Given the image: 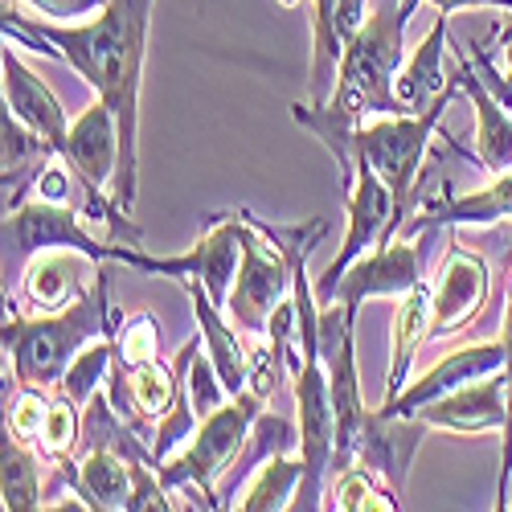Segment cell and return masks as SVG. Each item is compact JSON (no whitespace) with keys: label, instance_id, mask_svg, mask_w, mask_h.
<instances>
[{"label":"cell","instance_id":"5","mask_svg":"<svg viewBox=\"0 0 512 512\" xmlns=\"http://www.w3.org/2000/svg\"><path fill=\"white\" fill-rule=\"evenodd\" d=\"M455 91H459V74L451 70L447 91L422 115H373V119H365L357 127V140H353L357 164H369L373 173L390 185V193L398 197V222H402V213L410 209L418 168L426 160L431 136H435V127H439V119H443V111H447Z\"/></svg>","mask_w":512,"mask_h":512},{"label":"cell","instance_id":"15","mask_svg":"<svg viewBox=\"0 0 512 512\" xmlns=\"http://www.w3.org/2000/svg\"><path fill=\"white\" fill-rule=\"evenodd\" d=\"M431 431L418 414H386V410H373L365 414L361 426V443H357V463L365 472H373L377 480H386L398 496H406V476H410V463L414 451L422 443V435Z\"/></svg>","mask_w":512,"mask_h":512},{"label":"cell","instance_id":"27","mask_svg":"<svg viewBox=\"0 0 512 512\" xmlns=\"http://www.w3.org/2000/svg\"><path fill=\"white\" fill-rule=\"evenodd\" d=\"M5 476H0V496H5L9 512H29V508H46V488H41V459L21 443L17 435L5 431Z\"/></svg>","mask_w":512,"mask_h":512},{"label":"cell","instance_id":"11","mask_svg":"<svg viewBox=\"0 0 512 512\" xmlns=\"http://www.w3.org/2000/svg\"><path fill=\"white\" fill-rule=\"evenodd\" d=\"M418 283H422L418 242L398 234L394 242L373 246L369 254H361V259L320 295V308L345 304L349 312H361L365 300H381V295H394V300H402V295L410 287H418Z\"/></svg>","mask_w":512,"mask_h":512},{"label":"cell","instance_id":"26","mask_svg":"<svg viewBox=\"0 0 512 512\" xmlns=\"http://www.w3.org/2000/svg\"><path fill=\"white\" fill-rule=\"evenodd\" d=\"M316 17H312V103H328L336 91V70L340 54H345V37L336 25L340 0H312Z\"/></svg>","mask_w":512,"mask_h":512},{"label":"cell","instance_id":"13","mask_svg":"<svg viewBox=\"0 0 512 512\" xmlns=\"http://www.w3.org/2000/svg\"><path fill=\"white\" fill-rule=\"evenodd\" d=\"M418 418L435 431H451V435H488V431H504L508 418V377L504 369L467 381V386L435 398L431 406H422Z\"/></svg>","mask_w":512,"mask_h":512},{"label":"cell","instance_id":"14","mask_svg":"<svg viewBox=\"0 0 512 512\" xmlns=\"http://www.w3.org/2000/svg\"><path fill=\"white\" fill-rule=\"evenodd\" d=\"M488 295H492L488 263L480 259L476 250L451 246V250H447V263H443V271H439V287H435L431 340L467 328V324L480 316V308L488 304Z\"/></svg>","mask_w":512,"mask_h":512},{"label":"cell","instance_id":"35","mask_svg":"<svg viewBox=\"0 0 512 512\" xmlns=\"http://www.w3.org/2000/svg\"><path fill=\"white\" fill-rule=\"evenodd\" d=\"M25 5L33 9V13H41L46 21H82V17H91V13H99L107 0H25Z\"/></svg>","mask_w":512,"mask_h":512},{"label":"cell","instance_id":"34","mask_svg":"<svg viewBox=\"0 0 512 512\" xmlns=\"http://www.w3.org/2000/svg\"><path fill=\"white\" fill-rule=\"evenodd\" d=\"M46 410H50L46 390H21V398L9 406L5 431H9V435H17L21 443L37 447V439H41V426H46Z\"/></svg>","mask_w":512,"mask_h":512},{"label":"cell","instance_id":"12","mask_svg":"<svg viewBox=\"0 0 512 512\" xmlns=\"http://www.w3.org/2000/svg\"><path fill=\"white\" fill-rule=\"evenodd\" d=\"M87 213H78L70 205H54V201H41V197H25L21 205H13L5 213V254H37V250H82L91 259L107 263V250L111 242H95L82 226Z\"/></svg>","mask_w":512,"mask_h":512},{"label":"cell","instance_id":"2","mask_svg":"<svg viewBox=\"0 0 512 512\" xmlns=\"http://www.w3.org/2000/svg\"><path fill=\"white\" fill-rule=\"evenodd\" d=\"M5 353L13 357V377L21 390H54L70 361L95 345L103 336H115V316H111V275L107 263L99 267L91 291L74 300L62 312H41V316H21V308L9 300L5 304Z\"/></svg>","mask_w":512,"mask_h":512},{"label":"cell","instance_id":"19","mask_svg":"<svg viewBox=\"0 0 512 512\" xmlns=\"http://www.w3.org/2000/svg\"><path fill=\"white\" fill-rule=\"evenodd\" d=\"M459 50V87L467 91V99H472L476 107V152H480V164L488 168V173H512V115L504 111V103L488 91L484 74L467 62L472 54H467V46H455Z\"/></svg>","mask_w":512,"mask_h":512},{"label":"cell","instance_id":"33","mask_svg":"<svg viewBox=\"0 0 512 512\" xmlns=\"http://www.w3.org/2000/svg\"><path fill=\"white\" fill-rule=\"evenodd\" d=\"M189 402H193V410H197V418H205V414H213L218 406H226L230 402V390H226V381H222V373L213 369V361L209 357H193V365H189Z\"/></svg>","mask_w":512,"mask_h":512},{"label":"cell","instance_id":"7","mask_svg":"<svg viewBox=\"0 0 512 512\" xmlns=\"http://www.w3.org/2000/svg\"><path fill=\"white\" fill-rule=\"evenodd\" d=\"M291 279H295L291 254L279 250L275 242H267L259 230L246 222V230H242V263H238V275H234V287H230V304H226L234 324L242 332L267 336L275 308L291 295Z\"/></svg>","mask_w":512,"mask_h":512},{"label":"cell","instance_id":"10","mask_svg":"<svg viewBox=\"0 0 512 512\" xmlns=\"http://www.w3.org/2000/svg\"><path fill=\"white\" fill-rule=\"evenodd\" d=\"M148 467L152 463H132L123 451H115L107 443H82L74 455L58 459L54 492L58 488H70L87 508L123 512V508L136 504V472H148Z\"/></svg>","mask_w":512,"mask_h":512},{"label":"cell","instance_id":"24","mask_svg":"<svg viewBox=\"0 0 512 512\" xmlns=\"http://www.w3.org/2000/svg\"><path fill=\"white\" fill-rule=\"evenodd\" d=\"M431 312H435V295L426 291V283L410 287L402 300H398V312H394V349H390V377H386V402H394L406 390L414 353L422 349V340H431ZM386 402H381V406H386Z\"/></svg>","mask_w":512,"mask_h":512},{"label":"cell","instance_id":"36","mask_svg":"<svg viewBox=\"0 0 512 512\" xmlns=\"http://www.w3.org/2000/svg\"><path fill=\"white\" fill-rule=\"evenodd\" d=\"M439 9V17H455L459 9H508L512 13V0H431Z\"/></svg>","mask_w":512,"mask_h":512},{"label":"cell","instance_id":"1","mask_svg":"<svg viewBox=\"0 0 512 512\" xmlns=\"http://www.w3.org/2000/svg\"><path fill=\"white\" fill-rule=\"evenodd\" d=\"M5 25H17L41 41H50L58 58L74 66L87 87L115 111L119 119V177L115 201L132 213L140 189V82L148 58V29H152V0H107L95 21H46L21 17L5 0Z\"/></svg>","mask_w":512,"mask_h":512},{"label":"cell","instance_id":"37","mask_svg":"<svg viewBox=\"0 0 512 512\" xmlns=\"http://www.w3.org/2000/svg\"><path fill=\"white\" fill-rule=\"evenodd\" d=\"M500 46H504V74H508V82H512V21L500 29Z\"/></svg>","mask_w":512,"mask_h":512},{"label":"cell","instance_id":"31","mask_svg":"<svg viewBox=\"0 0 512 512\" xmlns=\"http://www.w3.org/2000/svg\"><path fill=\"white\" fill-rule=\"evenodd\" d=\"M78 439H82V418H78V406L70 398H50V410H46V426H41V455L46 459H66L78 451Z\"/></svg>","mask_w":512,"mask_h":512},{"label":"cell","instance_id":"30","mask_svg":"<svg viewBox=\"0 0 512 512\" xmlns=\"http://www.w3.org/2000/svg\"><path fill=\"white\" fill-rule=\"evenodd\" d=\"M332 508H340V512H357V508L390 512V508H402V496H398L386 480H377L373 472H365V467L353 463L349 472H340V476H336Z\"/></svg>","mask_w":512,"mask_h":512},{"label":"cell","instance_id":"25","mask_svg":"<svg viewBox=\"0 0 512 512\" xmlns=\"http://www.w3.org/2000/svg\"><path fill=\"white\" fill-rule=\"evenodd\" d=\"M300 480H304V459H291V455H275L267 459L254 480L246 484L242 496H234L230 508H242V512H279V508H291L295 504V492H300Z\"/></svg>","mask_w":512,"mask_h":512},{"label":"cell","instance_id":"4","mask_svg":"<svg viewBox=\"0 0 512 512\" xmlns=\"http://www.w3.org/2000/svg\"><path fill=\"white\" fill-rule=\"evenodd\" d=\"M263 402L254 390L230 398L226 406H218L213 414H205L197 422V435L185 443L181 455H168L160 467H156V476L168 492H193V500L205 508H226L222 496H218V480L234 467V459L242 455L246 439H250V426L254 418L263 414Z\"/></svg>","mask_w":512,"mask_h":512},{"label":"cell","instance_id":"21","mask_svg":"<svg viewBox=\"0 0 512 512\" xmlns=\"http://www.w3.org/2000/svg\"><path fill=\"white\" fill-rule=\"evenodd\" d=\"M0 156H5L0 160V177H5V209H13L33 193L41 168H46L54 156H62V152L50 140H41L29 123H21L5 107V115H0Z\"/></svg>","mask_w":512,"mask_h":512},{"label":"cell","instance_id":"9","mask_svg":"<svg viewBox=\"0 0 512 512\" xmlns=\"http://www.w3.org/2000/svg\"><path fill=\"white\" fill-rule=\"evenodd\" d=\"M345 197H349L345 246H340V254L328 263V271L312 283V287H316V300L361 259L369 246H386V242H394L398 230H402V222H398V197L390 193V185L381 181L369 164H357V177H353V185L345 189Z\"/></svg>","mask_w":512,"mask_h":512},{"label":"cell","instance_id":"6","mask_svg":"<svg viewBox=\"0 0 512 512\" xmlns=\"http://www.w3.org/2000/svg\"><path fill=\"white\" fill-rule=\"evenodd\" d=\"M242 209H226L218 218H209V230L193 242L189 254H177V259H156V254H144L136 246H111L107 263H123L140 275H168V279H197L205 283L209 300L226 308L230 304V287L242 263Z\"/></svg>","mask_w":512,"mask_h":512},{"label":"cell","instance_id":"28","mask_svg":"<svg viewBox=\"0 0 512 512\" xmlns=\"http://www.w3.org/2000/svg\"><path fill=\"white\" fill-rule=\"evenodd\" d=\"M111 365H115V345H111V336H103V340L87 345V349H82V353L70 361L62 386H58L62 398H70L78 410H87V402L107 386Z\"/></svg>","mask_w":512,"mask_h":512},{"label":"cell","instance_id":"32","mask_svg":"<svg viewBox=\"0 0 512 512\" xmlns=\"http://www.w3.org/2000/svg\"><path fill=\"white\" fill-rule=\"evenodd\" d=\"M115 345V361L119 365H148V361H160V324L152 312H136L127 316L123 328L111 336Z\"/></svg>","mask_w":512,"mask_h":512},{"label":"cell","instance_id":"3","mask_svg":"<svg viewBox=\"0 0 512 512\" xmlns=\"http://www.w3.org/2000/svg\"><path fill=\"white\" fill-rule=\"evenodd\" d=\"M414 9L418 0H377L373 13L361 21V29L345 41L336 91L328 99L340 115H349L357 123L373 115H406L394 95V78L406 58V25Z\"/></svg>","mask_w":512,"mask_h":512},{"label":"cell","instance_id":"8","mask_svg":"<svg viewBox=\"0 0 512 512\" xmlns=\"http://www.w3.org/2000/svg\"><path fill=\"white\" fill-rule=\"evenodd\" d=\"M205 340L201 336H189L185 349L177 353L173 365H160V361H148V365H111V381H107V402L115 406V414L136 426V431L144 435L148 422H160L168 410H173V402L185 394L189 386V365L193 357L201 353Z\"/></svg>","mask_w":512,"mask_h":512},{"label":"cell","instance_id":"22","mask_svg":"<svg viewBox=\"0 0 512 512\" xmlns=\"http://www.w3.org/2000/svg\"><path fill=\"white\" fill-rule=\"evenodd\" d=\"M189 300H193V316H197V328H201V340H205V353H209L213 369L222 373L230 398L246 394V390H250V357H246V349H242L238 332L222 320V308L209 300L205 283L189 279Z\"/></svg>","mask_w":512,"mask_h":512},{"label":"cell","instance_id":"29","mask_svg":"<svg viewBox=\"0 0 512 512\" xmlns=\"http://www.w3.org/2000/svg\"><path fill=\"white\" fill-rule=\"evenodd\" d=\"M250 451H242L238 459H234V467L230 472L242 480L250 467H263L267 459H275V455H287L295 443H300V426H291L287 418H279V414H259L254 418V426H250Z\"/></svg>","mask_w":512,"mask_h":512},{"label":"cell","instance_id":"23","mask_svg":"<svg viewBox=\"0 0 512 512\" xmlns=\"http://www.w3.org/2000/svg\"><path fill=\"white\" fill-rule=\"evenodd\" d=\"M447 21H451V17H439V21H435V29L418 41V50L410 54V62H406V66L398 70V78H394V95H398V103H402L406 115H422L426 107H431V103L447 91V82H451V74L443 70Z\"/></svg>","mask_w":512,"mask_h":512},{"label":"cell","instance_id":"18","mask_svg":"<svg viewBox=\"0 0 512 512\" xmlns=\"http://www.w3.org/2000/svg\"><path fill=\"white\" fill-rule=\"evenodd\" d=\"M0 70H5V107L21 123H29L41 140H50L62 152L66 136H70V123H66L62 99L50 91V82H41L9 46H5V54H0Z\"/></svg>","mask_w":512,"mask_h":512},{"label":"cell","instance_id":"17","mask_svg":"<svg viewBox=\"0 0 512 512\" xmlns=\"http://www.w3.org/2000/svg\"><path fill=\"white\" fill-rule=\"evenodd\" d=\"M496 369H504V340H484V345H467V349L443 357L439 365H431V369H426V373L414 381V386H406L394 402H386L381 410H386V414H406V418H414L422 406H431L435 398H443V394L467 386V381H480V377H488V373H496Z\"/></svg>","mask_w":512,"mask_h":512},{"label":"cell","instance_id":"20","mask_svg":"<svg viewBox=\"0 0 512 512\" xmlns=\"http://www.w3.org/2000/svg\"><path fill=\"white\" fill-rule=\"evenodd\" d=\"M496 222H512V173H500L488 189L480 193H443L439 201H426L418 218L402 230V238H414L418 230H439V226H496Z\"/></svg>","mask_w":512,"mask_h":512},{"label":"cell","instance_id":"16","mask_svg":"<svg viewBox=\"0 0 512 512\" xmlns=\"http://www.w3.org/2000/svg\"><path fill=\"white\" fill-rule=\"evenodd\" d=\"M99 267H103L99 259H91V254H82V250H70V246L37 250V254H29V263L21 271V291L37 312H62L91 291Z\"/></svg>","mask_w":512,"mask_h":512}]
</instances>
